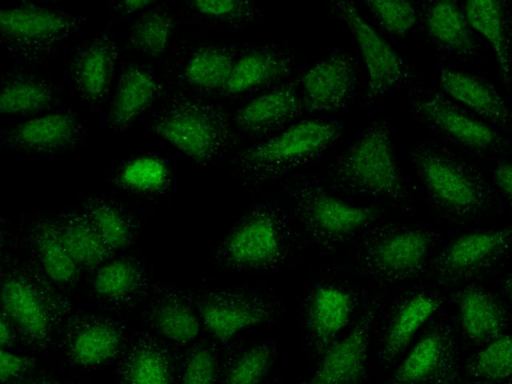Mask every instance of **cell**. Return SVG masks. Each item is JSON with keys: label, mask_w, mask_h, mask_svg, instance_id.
<instances>
[{"label": "cell", "mask_w": 512, "mask_h": 384, "mask_svg": "<svg viewBox=\"0 0 512 384\" xmlns=\"http://www.w3.org/2000/svg\"><path fill=\"white\" fill-rule=\"evenodd\" d=\"M410 158L429 198L449 217L469 220L492 206V190L482 173L451 150L421 143Z\"/></svg>", "instance_id": "6da1fadb"}, {"label": "cell", "mask_w": 512, "mask_h": 384, "mask_svg": "<svg viewBox=\"0 0 512 384\" xmlns=\"http://www.w3.org/2000/svg\"><path fill=\"white\" fill-rule=\"evenodd\" d=\"M343 126L333 120L313 119L293 124L279 134L242 150L236 171L248 182L278 180L317 158L336 142Z\"/></svg>", "instance_id": "7a4b0ae2"}, {"label": "cell", "mask_w": 512, "mask_h": 384, "mask_svg": "<svg viewBox=\"0 0 512 384\" xmlns=\"http://www.w3.org/2000/svg\"><path fill=\"white\" fill-rule=\"evenodd\" d=\"M328 174L335 186L350 193L389 199L405 194L391 131L382 120L368 125L329 166Z\"/></svg>", "instance_id": "3957f363"}, {"label": "cell", "mask_w": 512, "mask_h": 384, "mask_svg": "<svg viewBox=\"0 0 512 384\" xmlns=\"http://www.w3.org/2000/svg\"><path fill=\"white\" fill-rule=\"evenodd\" d=\"M153 127L163 139L199 162L217 159L234 143L227 117L219 109L199 101L173 104Z\"/></svg>", "instance_id": "277c9868"}, {"label": "cell", "mask_w": 512, "mask_h": 384, "mask_svg": "<svg viewBox=\"0 0 512 384\" xmlns=\"http://www.w3.org/2000/svg\"><path fill=\"white\" fill-rule=\"evenodd\" d=\"M288 193L306 231L323 241L345 240L378 216L375 209L350 204L312 183H296Z\"/></svg>", "instance_id": "5b68a950"}, {"label": "cell", "mask_w": 512, "mask_h": 384, "mask_svg": "<svg viewBox=\"0 0 512 384\" xmlns=\"http://www.w3.org/2000/svg\"><path fill=\"white\" fill-rule=\"evenodd\" d=\"M81 23L78 17L32 5L0 11L3 42L11 52L25 58L49 53Z\"/></svg>", "instance_id": "8992f818"}, {"label": "cell", "mask_w": 512, "mask_h": 384, "mask_svg": "<svg viewBox=\"0 0 512 384\" xmlns=\"http://www.w3.org/2000/svg\"><path fill=\"white\" fill-rule=\"evenodd\" d=\"M411 113L446 141L478 155L491 154L508 145L498 131L465 113L438 92L415 99Z\"/></svg>", "instance_id": "52a82bcc"}, {"label": "cell", "mask_w": 512, "mask_h": 384, "mask_svg": "<svg viewBox=\"0 0 512 384\" xmlns=\"http://www.w3.org/2000/svg\"><path fill=\"white\" fill-rule=\"evenodd\" d=\"M333 13L351 31L367 72V98L372 101L403 82L408 70L400 55L347 1L330 3Z\"/></svg>", "instance_id": "ba28073f"}, {"label": "cell", "mask_w": 512, "mask_h": 384, "mask_svg": "<svg viewBox=\"0 0 512 384\" xmlns=\"http://www.w3.org/2000/svg\"><path fill=\"white\" fill-rule=\"evenodd\" d=\"M453 336L445 326L428 330L384 384H460Z\"/></svg>", "instance_id": "9c48e42d"}, {"label": "cell", "mask_w": 512, "mask_h": 384, "mask_svg": "<svg viewBox=\"0 0 512 384\" xmlns=\"http://www.w3.org/2000/svg\"><path fill=\"white\" fill-rule=\"evenodd\" d=\"M303 108L311 113L336 112L347 106L357 85L352 55L336 51L310 67L301 78Z\"/></svg>", "instance_id": "30bf717a"}, {"label": "cell", "mask_w": 512, "mask_h": 384, "mask_svg": "<svg viewBox=\"0 0 512 384\" xmlns=\"http://www.w3.org/2000/svg\"><path fill=\"white\" fill-rule=\"evenodd\" d=\"M431 233L422 228H402L377 239L365 252L368 269L386 280H400L416 274L428 256Z\"/></svg>", "instance_id": "8fae6325"}, {"label": "cell", "mask_w": 512, "mask_h": 384, "mask_svg": "<svg viewBox=\"0 0 512 384\" xmlns=\"http://www.w3.org/2000/svg\"><path fill=\"white\" fill-rule=\"evenodd\" d=\"M374 313V308L367 310L346 336L325 349L314 372L301 384H363Z\"/></svg>", "instance_id": "7c38bea8"}, {"label": "cell", "mask_w": 512, "mask_h": 384, "mask_svg": "<svg viewBox=\"0 0 512 384\" xmlns=\"http://www.w3.org/2000/svg\"><path fill=\"white\" fill-rule=\"evenodd\" d=\"M512 246V227L466 233L452 241L436 261L441 279L463 278L493 264Z\"/></svg>", "instance_id": "4fadbf2b"}, {"label": "cell", "mask_w": 512, "mask_h": 384, "mask_svg": "<svg viewBox=\"0 0 512 384\" xmlns=\"http://www.w3.org/2000/svg\"><path fill=\"white\" fill-rule=\"evenodd\" d=\"M229 260L242 267L266 266L281 252L280 224L275 212L259 207L229 235L226 244Z\"/></svg>", "instance_id": "5bb4252c"}, {"label": "cell", "mask_w": 512, "mask_h": 384, "mask_svg": "<svg viewBox=\"0 0 512 384\" xmlns=\"http://www.w3.org/2000/svg\"><path fill=\"white\" fill-rule=\"evenodd\" d=\"M443 92L495 125L512 130V110L501 95L482 78L455 69L439 74Z\"/></svg>", "instance_id": "9a60e30c"}, {"label": "cell", "mask_w": 512, "mask_h": 384, "mask_svg": "<svg viewBox=\"0 0 512 384\" xmlns=\"http://www.w3.org/2000/svg\"><path fill=\"white\" fill-rule=\"evenodd\" d=\"M351 296L333 286L317 288L308 301L306 322L315 353L321 355L337 339L352 313Z\"/></svg>", "instance_id": "2e32d148"}, {"label": "cell", "mask_w": 512, "mask_h": 384, "mask_svg": "<svg viewBox=\"0 0 512 384\" xmlns=\"http://www.w3.org/2000/svg\"><path fill=\"white\" fill-rule=\"evenodd\" d=\"M302 106L294 84L271 90L242 107L235 122L249 134H266L294 119Z\"/></svg>", "instance_id": "e0dca14e"}, {"label": "cell", "mask_w": 512, "mask_h": 384, "mask_svg": "<svg viewBox=\"0 0 512 384\" xmlns=\"http://www.w3.org/2000/svg\"><path fill=\"white\" fill-rule=\"evenodd\" d=\"M458 316L465 336L474 343H487L500 336L506 313L496 297L481 287L464 288L457 297Z\"/></svg>", "instance_id": "ac0fdd59"}, {"label": "cell", "mask_w": 512, "mask_h": 384, "mask_svg": "<svg viewBox=\"0 0 512 384\" xmlns=\"http://www.w3.org/2000/svg\"><path fill=\"white\" fill-rule=\"evenodd\" d=\"M439 307L440 301L425 293H417L406 299L392 316L382 338L379 352L381 363L391 365Z\"/></svg>", "instance_id": "d6986e66"}, {"label": "cell", "mask_w": 512, "mask_h": 384, "mask_svg": "<svg viewBox=\"0 0 512 384\" xmlns=\"http://www.w3.org/2000/svg\"><path fill=\"white\" fill-rule=\"evenodd\" d=\"M78 132L71 115L49 113L16 126L9 133V143L25 151L52 152L72 144Z\"/></svg>", "instance_id": "ffe728a7"}, {"label": "cell", "mask_w": 512, "mask_h": 384, "mask_svg": "<svg viewBox=\"0 0 512 384\" xmlns=\"http://www.w3.org/2000/svg\"><path fill=\"white\" fill-rule=\"evenodd\" d=\"M425 25L432 40L446 52L466 58L475 54L477 45L464 11L452 1L430 4Z\"/></svg>", "instance_id": "44dd1931"}, {"label": "cell", "mask_w": 512, "mask_h": 384, "mask_svg": "<svg viewBox=\"0 0 512 384\" xmlns=\"http://www.w3.org/2000/svg\"><path fill=\"white\" fill-rule=\"evenodd\" d=\"M464 13L470 27L490 44L504 81L510 82L512 61L503 3L491 0L468 1L465 3Z\"/></svg>", "instance_id": "7402d4cb"}, {"label": "cell", "mask_w": 512, "mask_h": 384, "mask_svg": "<svg viewBox=\"0 0 512 384\" xmlns=\"http://www.w3.org/2000/svg\"><path fill=\"white\" fill-rule=\"evenodd\" d=\"M116 62L113 43L105 38L89 42L73 63L72 73L81 94L89 101H97L106 92Z\"/></svg>", "instance_id": "603a6c76"}, {"label": "cell", "mask_w": 512, "mask_h": 384, "mask_svg": "<svg viewBox=\"0 0 512 384\" xmlns=\"http://www.w3.org/2000/svg\"><path fill=\"white\" fill-rule=\"evenodd\" d=\"M289 56L272 50H254L238 59L224 88L230 95L272 83L287 76L292 69Z\"/></svg>", "instance_id": "cb8c5ba5"}, {"label": "cell", "mask_w": 512, "mask_h": 384, "mask_svg": "<svg viewBox=\"0 0 512 384\" xmlns=\"http://www.w3.org/2000/svg\"><path fill=\"white\" fill-rule=\"evenodd\" d=\"M202 318L210 332L225 341L239 331L266 321L269 317L264 304L250 298L210 302L202 309Z\"/></svg>", "instance_id": "d4e9b609"}, {"label": "cell", "mask_w": 512, "mask_h": 384, "mask_svg": "<svg viewBox=\"0 0 512 384\" xmlns=\"http://www.w3.org/2000/svg\"><path fill=\"white\" fill-rule=\"evenodd\" d=\"M155 78L146 70L129 68L121 77L108 122L113 128H122L144 111L157 94Z\"/></svg>", "instance_id": "484cf974"}, {"label": "cell", "mask_w": 512, "mask_h": 384, "mask_svg": "<svg viewBox=\"0 0 512 384\" xmlns=\"http://www.w3.org/2000/svg\"><path fill=\"white\" fill-rule=\"evenodd\" d=\"M2 305L24 331L35 337H43L47 331V317L34 291L23 281L7 280L1 290Z\"/></svg>", "instance_id": "4316f807"}, {"label": "cell", "mask_w": 512, "mask_h": 384, "mask_svg": "<svg viewBox=\"0 0 512 384\" xmlns=\"http://www.w3.org/2000/svg\"><path fill=\"white\" fill-rule=\"evenodd\" d=\"M472 381L512 380V335L501 334L487 342L466 364Z\"/></svg>", "instance_id": "83f0119b"}, {"label": "cell", "mask_w": 512, "mask_h": 384, "mask_svg": "<svg viewBox=\"0 0 512 384\" xmlns=\"http://www.w3.org/2000/svg\"><path fill=\"white\" fill-rule=\"evenodd\" d=\"M231 53L221 47H206L196 52L185 68L187 81L198 88H225L234 64Z\"/></svg>", "instance_id": "f1b7e54d"}, {"label": "cell", "mask_w": 512, "mask_h": 384, "mask_svg": "<svg viewBox=\"0 0 512 384\" xmlns=\"http://www.w3.org/2000/svg\"><path fill=\"white\" fill-rule=\"evenodd\" d=\"M49 86L39 79L16 78L1 89L0 110L7 114H24L45 108L52 100Z\"/></svg>", "instance_id": "f546056e"}, {"label": "cell", "mask_w": 512, "mask_h": 384, "mask_svg": "<svg viewBox=\"0 0 512 384\" xmlns=\"http://www.w3.org/2000/svg\"><path fill=\"white\" fill-rule=\"evenodd\" d=\"M274 361L275 351L271 345H253L232 360L221 384H263Z\"/></svg>", "instance_id": "4dcf8cb0"}, {"label": "cell", "mask_w": 512, "mask_h": 384, "mask_svg": "<svg viewBox=\"0 0 512 384\" xmlns=\"http://www.w3.org/2000/svg\"><path fill=\"white\" fill-rule=\"evenodd\" d=\"M118 347V334L110 326L97 324L81 330L74 338L72 355L82 365H95L110 358Z\"/></svg>", "instance_id": "1f68e13d"}, {"label": "cell", "mask_w": 512, "mask_h": 384, "mask_svg": "<svg viewBox=\"0 0 512 384\" xmlns=\"http://www.w3.org/2000/svg\"><path fill=\"white\" fill-rule=\"evenodd\" d=\"M60 236L65 248L77 264L94 265L100 262L106 253V245L93 226L84 222L68 223Z\"/></svg>", "instance_id": "d6a6232c"}, {"label": "cell", "mask_w": 512, "mask_h": 384, "mask_svg": "<svg viewBox=\"0 0 512 384\" xmlns=\"http://www.w3.org/2000/svg\"><path fill=\"white\" fill-rule=\"evenodd\" d=\"M173 20L165 12L153 11L144 15L131 31V43L144 54L158 56L168 44Z\"/></svg>", "instance_id": "836d02e7"}, {"label": "cell", "mask_w": 512, "mask_h": 384, "mask_svg": "<svg viewBox=\"0 0 512 384\" xmlns=\"http://www.w3.org/2000/svg\"><path fill=\"white\" fill-rule=\"evenodd\" d=\"M38 245L45 272L53 281L65 283L74 278L77 263L65 248L60 234L51 228H43Z\"/></svg>", "instance_id": "e575fe53"}, {"label": "cell", "mask_w": 512, "mask_h": 384, "mask_svg": "<svg viewBox=\"0 0 512 384\" xmlns=\"http://www.w3.org/2000/svg\"><path fill=\"white\" fill-rule=\"evenodd\" d=\"M124 384H169L164 358L150 348L138 350L125 366Z\"/></svg>", "instance_id": "d590c367"}, {"label": "cell", "mask_w": 512, "mask_h": 384, "mask_svg": "<svg viewBox=\"0 0 512 384\" xmlns=\"http://www.w3.org/2000/svg\"><path fill=\"white\" fill-rule=\"evenodd\" d=\"M366 5L378 22L393 35L403 36L416 24L417 12L410 2L369 1Z\"/></svg>", "instance_id": "8d00e7d4"}, {"label": "cell", "mask_w": 512, "mask_h": 384, "mask_svg": "<svg viewBox=\"0 0 512 384\" xmlns=\"http://www.w3.org/2000/svg\"><path fill=\"white\" fill-rule=\"evenodd\" d=\"M156 325L164 336L177 342L190 341L199 331L196 316L178 304H168L160 308L156 315Z\"/></svg>", "instance_id": "74e56055"}, {"label": "cell", "mask_w": 512, "mask_h": 384, "mask_svg": "<svg viewBox=\"0 0 512 384\" xmlns=\"http://www.w3.org/2000/svg\"><path fill=\"white\" fill-rule=\"evenodd\" d=\"M167 169L158 159L142 157L128 163L121 172L122 182L137 190L160 188L167 180Z\"/></svg>", "instance_id": "f35d334b"}, {"label": "cell", "mask_w": 512, "mask_h": 384, "mask_svg": "<svg viewBox=\"0 0 512 384\" xmlns=\"http://www.w3.org/2000/svg\"><path fill=\"white\" fill-rule=\"evenodd\" d=\"M191 5L205 17L232 24L253 22L260 13L258 7L247 1H195Z\"/></svg>", "instance_id": "ab89813d"}, {"label": "cell", "mask_w": 512, "mask_h": 384, "mask_svg": "<svg viewBox=\"0 0 512 384\" xmlns=\"http://www.w3.org/2000/svg\"><path fill=\"white\" fill-rule=\"evenodd\" d=\"M92 226L109 248H120L128 241V230L120 214L109 206H98L92 212Z\"/></svg>", "instance_id": "60d3db41"}, {"label": "cell", "mask_w": 512, "mask_h": 384, "mask_svg": "<svg viewBox=\"0 0 512 384\" xmlns=\"http://www.w3.org/2000/svg\"><path fill=\"white\" fill-rule=\"evenodd\" d=\"M135 279L132 267L122 261H115L102 267L94 280L99 294L115 297L128 292Z\"/></svg>", "instance_id": "b9f144b4"}, {"label": "cell", "mask_w": 512, "mask_h": 384, "mask_svg": "<svg viewBox=\"0 0 512 384\" xmlns=\"http://www.w3.org/2000/svg\"><path fill=\"white\" fill-rule=\"evenodd\" d=\"M217 361L208 349L194 351L185 363L181 384H216Z\"/></svg>", "instance_id": "7bdbcfd3"}, {"label": "cell", "mask_w": 512, "mask_h": 384, "mask_svg": "<svg viewBox=\"0 0 512 384\" xmlns=\"http://www.w3.org/2000/svg\"><path fill=\"white\" fill-rule=\"evenodd\" d=\"M498 192L512 206V158L497 164L492 172Z\"/></svg>", "instance_id": "ee69618b"}, {"label": "cell", "mask_w": 512, "mask_h": 384, "mask_svg": "<svg viewBox=\"0 0 512 384\" xmlns=\"http://www.w3.org/2000/svg\"><path fill=\"white\" fill-rule=\"evenodd\" d=\"M29 361L22 356L2 350L0 356L1 380H9L25 370Z\"/></svg>", "instance_id": "f6af8a7d"}, {"label": "cell", "mask_w": 512, "mask_h": 384, "mask_svg": "<svg viewBox=\"0 0 512 384\" xmlns=\"http://www.w3.org/2000/svg\"><path fill=\"white\" fill-rule=\"evenodd\" d=\"M149 4H150L149 1H138V0L137 1H124V2L120 3V7L124 11L134 12V11H137V10H140V9L146 7Z\"/></svg>", "instance_id": "bcb514c9"}, {"label": "cell", "mask_w": 512, "mask_h": 384, "mask_svg": "<svg viewBox=\"0 0 512 384\" xmlns=\"http://www.w3.org/2000/svg\"><path fill=\"white\" fill-rule=\"evenodd\" d=\"M11 340V332L8 327V324L5 323L4 320H1L0 324V341L2 346L7 345Z\"/></svg>", "instance_id": "7dc6e473"}, {"label": "cell", "mask_w": 512, "mask_h": 384, "mask_svg": "<svg viewBox=\"0 0 512 384\" xmlns=\"http://www.w3.org/2000/svg\"><path fill=\"white\" fill-rule=\"evenodd\" d=\"M467 384H512V380L507 381H500V382H478V381H471Z\"/></svg>", "instance_id": "c3c4849f"}, {"label": "cell", "mask_w": 512, "mask_h": 384, "mask_svg": "<svg viewBox=\"0 0 512 384\" xmlns=\"http://www.w3.org/2000/svg\"><path fill=\"white\" fill-rule=\"evenodd\" d=\"M507 289H508V294H509V296H510V298H511V301H512V278H511V280L509 281V284H508V288H507Z\"/></svg>", "instance_id": "681fc988"}, {"label": "cell", "mask_w": 512, "mask_h": 384, "mask_svg": "<svg viewBox=\"0 0 512 384\" xmlns=\"http://www.w3.org/2000/svg\"><path fill=\"white\" fill-rule=\"evenodd\" d=\"M29 384H50V383H46V382H35V383H29Z\"/></svg>", "instance_id": "f907efd6"}]
</instances>
